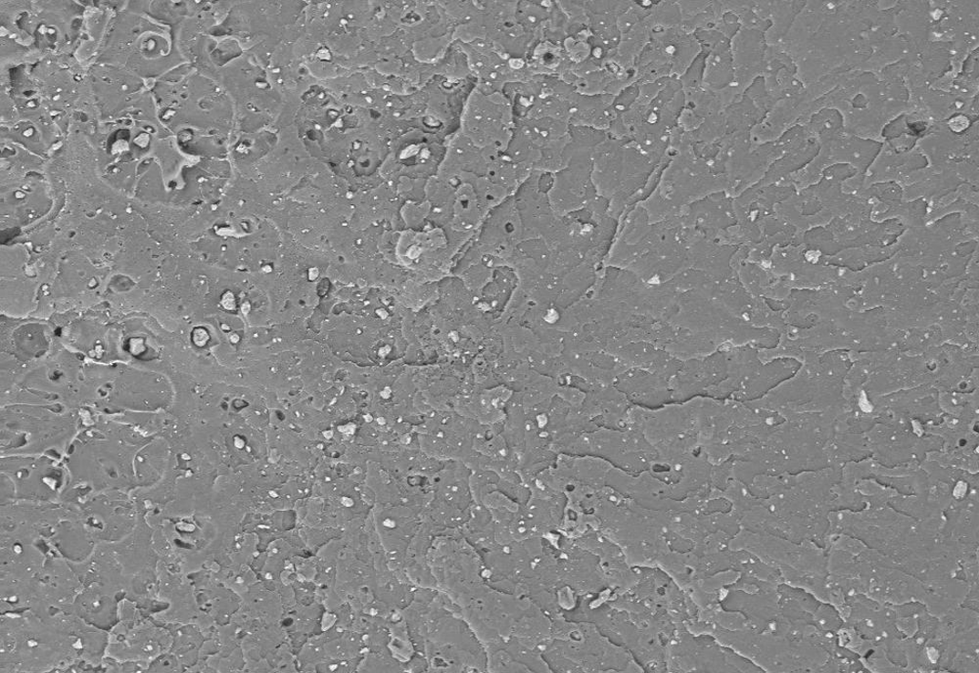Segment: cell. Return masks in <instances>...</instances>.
<instances>
[{"label":"cell","mask_w":979,"mask_h":673,"mask_svg":"<svg viewBox=\"0 0 979 673\" xmlns=\"http://www.w3.org/2000/svg\"><path fill=\"white\" fill-rule=\"evenodd\" d=\"M844 542L847 543V544H845L844 546H849V547L858 546V545H859L861 544L860 541L851 540V538H848V540H844ZM842 550H844L845 552H849V554H850L852 555H854V554L859 555L861 554L860 548H858V549L857 548H851V549L842 548Z\"/></svg>","instance_id":"cell-2"},{"label":"cell","mask_w":979,"mask_h":673,"mask_svg":"<svg viewBox=\"0 0 979 673\" xmlns=\"http://www.w3.org/2000/svg\"><path fill=\"white\" fill-rule=\"evenodd\" d=\"M465 103L463 134L483 150H498L507 146L516 126L513 107L500 91L474 88Z\"/></svg>","instance_id":"cell-1"}]
</instances>
